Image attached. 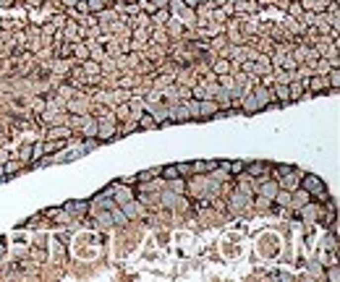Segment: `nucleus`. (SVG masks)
I'll return each instance as SVG.
<instances>
[{"label":"nucleus","mask_w":340,"mask_h":282,"mask_svg":"<svg viewBox=\"0 0 340 282\" xmlns=\"http://www.w3.org/2000/svg\"><path fill=\"white\" fill-rule=\"evenodd\" d=\"M304 188H306V191H314V194H319V196H325V194H322V180H319L317 175H309L306 183H304Z\"/></svg>","instance_id":"f257e3e1"},{"label":"nucleus","mask_w":340,"mask_h":282,"mask_svg":"<svg viewBox=\"0 0 340 282\" xmlns=\"http://www.w3.org/2000/svg\"><path fill=\"white\" fill-rule=\"evenodd\" d=\"M256 99H259V105H270V102H272V92H267V89H259V92H256Z\"/></svg>","instance_id":"f03ea898"},{"label":"nucleus","mask_w":340,"mask_h":282,"mask_svg":"<svg viewBox=\"0 0 340 282\" xmlns=\"http://www.w3.org/2000/svg\"><path fill=\"white\" fill-rule=\"evenodd\" d=\"M162 175H165V178H168V180H176V178H178V167H176V165H170V167H165V170H162Z\"/></svg>","instance_id":"7ed1b4c3"},{"label":"nucleus","mask_w":340,"mask_h":282,"mask_svg":"<svg viewBox=\"0 0 340 282\" xmlns=\"http://www.w3.org/2000/svg\"><path fill=\"white\" fill-rule=\"evenodd\" d=\"M278 97L283 99V102H288V99H291V89L288 86H278Z\"/></svg>","instance_id":"20e7f679"},{"label":"nucleus","mask_w":340,"mask_h":282,"mask_svg":"<svg viewBox=\"0 0 340 282\" xmlns=\"http://www.w3.org/2000/svg\"><path fill=\"white\" fill-rule=\"evenodd\" d=\"M152 175H160V170L154 167V170H146V172H142L139 175V180H152Z\"/></svg>","instance_id":"39448f33"},{"label":"nucleus","mask_w":340,"mask_h":282,"mask_svg":"<svg viewBox=\"0 0 340 282\" xmlns=\"http://www.w3.org/2000/svg\"><path fill=\"white\" fill-rule=\"evenodd\" d=\"M249 172H251V175H262V172H264V165H259V162H256V165L249 167Z\"/></svg>","instance_id":"423d86ee"},{"label":"nucleus","mask_w":340,"mask_h":282,"mask_svg":"<svg viewBox=\"0 0 340 282\" xmlns=\"http://www.w3.org/2000/svg\"><path fill=\"white\" fill-rule=\"evenodd\" d=\"M139 125H142V128H152V125H154V121H152V118H146V115H144Z\"/></svg>","instance_id":"0eeeda50"},{"label":"nucleus","mask_w":340,"mask_h":282,"mask_svg":"<svg viewBox=\"0 0 340 282\" xmlns=\"http://www.w3.org/2000/svg\"><path fill=\"white\" fill-rule=\"evenodd\" d=\"M168 11H160V13H154V21H168Z\"/></svg>","instance_id":"6e6552de"},{"label":"nucleus","mask_w":340,"mask_h":282,"mask_svg":"<svg viewBox=\"0 0 340 282\" xmlns=\"http://www.w3.org/2000/svg\"><path fill=\"white\" fill-rule=\"evenodd\" d=\"M291 16H301V3H293L291 5Z\"/></svg>","instance_id":"1a4fd4ad"},{"label":"nucleus","mask_w":340,"mask_h":282,"mask_svg":"<svg viewBox=\"0 0 340 282\" xmlns=\"http://www.w3.org/2000/svg\"><path fill=\"white\" fill-rule=\"evenodd\" d=\"M228 170H231V172H241V170H243V162H233Z\"/></svg>","instance_id":"9d476101"},{"label":"nucleus","mask_w":340,"mask_h":282,"mask_svg":"<svg viewBox=\"0 0 340 282\" xmlns=\"http://www.w3.org/2000/svg\"><path fill=\"white\" fill-rule=\"evenodd\" d=\"M291 92H293V97H298L301 92H304V84H293V89H291Z\"/></svg>","instance_id":"9b49d317"},{"label":"nucleus","mask_w":340,"mask_h":282,"mask_svg":"<svg viewBox=\"0 0 340 282\" xmlns=\"http://www.w3.org/2000/svg\"><path fill=\"white\" fill-rule=\"evenodd\" d=\"M311 86H314V89H325V81L322 79H314V81H311Z\"/></svg>","instance_id":"f8f14e48"},{"label":"nucleus","mask_w":340,"mask_h":282,"mask_svg":"<svg viewBox=\"0 0 340 282\" xmlns=\"http://www.w3.org/2000/svg\"><path fill=\"white\" fill-rule=\"evenodd\" d=\"M330 81H333V86L340 84V76H338V71H333V76H330Z\"/></svg>","instance_id":"ddd939ff"},{"label":"nucleus","mask_w":340,"mask_h":282,"mask_svg":"<svg viewBox=\"0 0 340 282\" xmlns=\"http://www.w3.org/2000/svg\"><path fill=\"white\" fill-rule=\"evenodd\" d=\"M60 3H63V5H66V8H73V5H76V3H79V0H60Z\"/></svg>","instance_id":"4468645a"},{"label":"nucleus","mask_w":340,"mask_h":282,"mask_svg":"<svg viewBox=\"0 0 340 282\" xmlns=\"http://www.w3.org/2000/svg\"><path fill=\"white\" fill-rule=\"evenodd\" d=\"M183 5H191V8H196V5H199V0H183Z\"/></svg>","instance_id":"2eb2a0df"},{"label":"nucleus","mask_w":340,"mask_h":282,"mask_svg":"<svg viewBox=\"0 0 340 282\" xmlns=\"http://www.w3.org/2000/svg\"><path fill=\"white\" fill-rule=\"evenodd\" d=\"M152 3H154V5H162V8H165V5L170 3V0H152Z\"/></svg>","instance_id":"dca6fc26"},{"label":"nucleus","mask_w":340,"mask_h":282,"mask_svg":"<svg viewBox=\"0 0 340 282\" xmlns=\"http://www.w3.org/2000/svg\"><path fill=\"white\" fill-rule=\"evenodd\" d=\"M212 3H217V5H223V3H225V0H212Z\"/></svg>","instance_id":"f3484780"},{"label":"nucleus","mask_w":340,"mask_h":282,"mask_svg":"<svg viewBox=\"0 0 340 282\" xmlns=\"http://www.w3.org/2000/svg\"><path fill=\"white\" fill-rule=\"evenodd\" d=\"M3 172H5V170H3V167H0V180H3Z\"/></svg>","instance_id":"a211bd4d"},{"label":"nucleus","mask_w":340,"mask_h":282,"mask_svg":"<svg viewBox=\"0 0 340 282\" xmlns=\"http://www.w3.org/2000/svg\"><path fill=\"white\" fill-rule=\"evenodd\" d=\"M126 3H128V5H134V3H136V0H126Z\"/></svg>","instance_id":"6ab92c4d"},{"label":"nucleus","mask_w":340,"mask_h":282,"mask_svg":"<svg viewBox=\"0 0 340 282\" xmlns=\"http://www.w3.org/2000/svg\"><path fill=\"white\" fill-rule=\"evenodd\" d=\"M84 3H87V0H84Z\"/></svg>","instance_id":"aec40b11"}]
</instances>
